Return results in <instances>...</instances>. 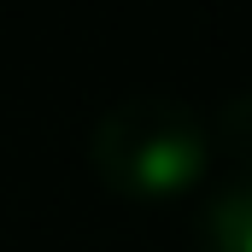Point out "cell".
<instances>
[{
  "instance_id": "1",
  "label": "cell",
  "mask_w": 252,
  "mask_h": 252,
  "mask_svg": "<svg viewBox=\"0 0 252 252\" xmlns=\"http://www.w3.org/2000/svg\"><path fill=\"white\" fill-rule=\"evenodd\" d=\"M211 158H217L211 124L170 94H129L88 129V164L100 188L135 211L193 199L211 182Z\"/></svg>"
},
{
  "instance_id": "2",
  "label": "cell",
  "mask_w": 252,
  "mask_h": 252,
  "mask_svg": "<svg viewBox=\"0 0 252 252\" xmlns=\"http://www.w3.org/2000/svg\"><path fill=\"white\" fill-rule=\"evenodd\" d=\"M199 252H252V170H223L193 217Z\"/></svg>"
},
{
  "instance_id": "3",
  "label": "cell",
  "mask_w": 252,
  "mask_h": 252,
  "mask_svg": "<svg viewBox=\"0 0 252 252\" xmlns=\"http://www.w3.org/2000/svg\"><path fill=\"white\" fill-rule=\"evenodd\" d=\"M211 141H217V153L229 158V170H252V94H235V100L217 112Z\"/></svg>"
}]
</instances>
